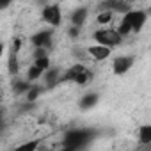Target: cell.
I'll return each instance as SVG.
<instances>
[{
  "label": "cell",
  "instance_id": "cell-14",
  "mask_svg": "<svg viewBox=\"0 0 151 151\" xmlns=\"http://www.w3.org/2000/svg\"><path fill=\"white\" fill-rule=\"evenodd\" d=\"M43 91H45V86H30V89L25 93V96H27V101L29 103H36L37 100H39V96L43 94Z\"/></svg>",
  "mask_w": 151,
  "mask_h": 151
},
{
  "label": "cell",
  "instance_id": "cell-23",
  "mask_svg": "<svg viewBox=\"0 0 151 151\" xmlns=\"http://www.w3.org/2000/svg\"><path fill=\"white\" fill-rule=\"evenodd\" d=\"M22 45H23L22 37H14V39H13V48H11V50L18 53V52H20V48H22Z\"/></svg>",
  "mask_w": 151,
  "mask_h": 151
},
{
  "label": "cell",
  "instance_id": "cell-25",
  "mask_svg": "<svg viewBox=\"0 0 151 151\" xmlns=\"http://www.w3.org/2000/svg\"><path fill=\"white\" fill-rule=\"evenodd\" d=\"M11 4H13V0H0V11L6 9V7H9Z\"/></svg>",
  "mask_w": 151,
  "mask_h": 151
},
{
  "label": "cell",
  "instance_id": "cell-24",
  "mask_svg": "<svg viewBox=\"0 0 151 151\" xmlns=\"http://www.w3.org/2000/svg\"><path fill=\"white\" fill-rule=\"evenodd\" d=\"M45 55H48V50H46V48H36V50H34V59L45 57Z\"/></svg>",
  "mask_w": 151,
  "mask_h": 151
},
{
  "label": "cell",
  "instance_id": "cell-11",
  "mask_svg": "<svg viewBox=\"0 0 151 151\" xmlns=\"http://www.w3.org/2000/svg\"><path fill=\"white\" fill-rule=\"evenodd\" d=\"M7 73L11 75V77H16V75L20 73V60H18V53L11 50L9 53V59H7Z\"/></svg>",
  "mask_w": 151,
  "mask_h": 151
},
{
  "label": "cell",
  "instance_id": "cell-4",
  "mask_svg": "<svg viewBox=\"0 0 151 151\" xmlns=\"http://www.w3.org/2000/svg\"><path fill=\"white\" fill-rule=\"evenodd\" d=\"M123 18L130 23L132 27V32H140L147 22V13L142 11V9H130L123 14Z\"/></svg>",
  "mask_w": 151,
  "mask_h": 151
},
{
  "label": "cell",
  "instance_id": "cell-7",
  "mask_svg": "<svg viewBox=\"0 0 151 151\" xmlns=\"http://www.w3.org/2000/svg\"><path fill=\"white\" fill-rule=\"evenodd\" d=\"M87 53H89V57L91 59H94V60H105V59H109L110 57V53H112V48H109V46H103V45H93V46H89L87 48Z\"/></svg>",
  "mask_w": 151,
  "mask_h": 151
},
{
  "label": "cell",
  "instance_id": "cell-13",
  "mask_svg": "<svg viewBox=\"0 0 151 151\" xmlns=\"http://www.w3.org/2000/svg\"><path fill=\"white\" fill-rule=\"evenodd\" d=\"M84 68H86V66H82V64H75V66H71V68L62 75V77L59 78V82H73V78L77 77V75H78Z\"/></svg>",
  "mask_w": 151,
  "mask_h": 151
},
{
  "label": "cell",
  "instance_id": "cell-5",
  "mask_svg": "<svg viewBox=\"0 0 151 151\" xmlns=\"http://www.w3.org/2000/svg\"><path fill=\"white\" fill-rule=\"evenodd\" d=\"M133 62H135V57H132V55H119V57H116L114 62H112V71H114V75H117V77L126 75V73L132 69Z\"/></svg>",
  "mask_w": 151,
  "mask_h": 151
},
{
  "label": "cell",
  "instance_id": "cell-6",
  "mask_svg": "<svg viewBox=\"0 0 151 151\" xmlns=\"http://www.w3.org/2000/svg\"><path fill=\"white\" fill-rule=\"evenodd\" d=\"M52 30H39L36 34L30 36V43L34 45V48H52Z\"/></svg>",
  "mask_w": 151,
  "mask_h": 151
},
{
  "label": "cell",
  "instance_id": "cell-21",
  "mask_svg": "<svg viewBox=\"0 0 151 151\" xmlns=\"http://www.w3.org/2000/svg\"><path fill=\"white\" fill-rule=\"evenodd\" d=\"M37 146H39L37 140H30V142H23V144H20L18 149H37Z\"/></svg>",
  "mask_w": 151,
  "mask_h": 151
},
{
  "label": "cell",
  "instance_id": "cell-26",
  "mask_svg": "<svg viewBox=\"0 0 151 151\" xmlns=\"http://www.w3.org/2000/svg\"><path fill=\"white\" fill-rule=\"evenodd\" d=\"M4 52H6V46H4V43H2V41H0V57L4 55Z\"/></svg>",
  "mask_w": 151,
  "mask_h": 151
},
{
  "label": "cell",
  "instance_id": "cell-16",
  "mask_svg": "<svg viewBox=\"0 0 151 151\" xmlns=\"http://www.w3.org/2000/svg\"><path fill=\"white\" fill-rule=\"evenodd\" d=\"M139 142L140 144H151V124H142L139 128Z\"/></svg>",
  "mask_w": 151,
  "mask_h": 151
},
{
  "label": "cell",
  "instance_id": "cell-17",
  "mask_svg": "<svg viewBox=\"0 0 151 151\" xmlns=\"http://www.w3.org/2000/svg\"><path fill=\"white\" fill-rule=\"evenodd\" d=\"M43 69L39 68V66H36L34 62H32V66L29 68V71H27V80L29 82H36V80H41V77H43Z\"/></svg>",
  "mask_w": 151,
  "mask_h": 151
},
{
  "label": "cell",
  "instance_id": "cell-15",
  "mask_svg": "<svg viewBox=\"0 0 151 151\" xmlns=\"http://www.w3.org/2000/svg\"><path fill=\"white\" fill-rule=\"evenodd\" d=\"M30 86H32V82H29V80H13V93L14 94H25L29 89H30Z\"/></svg>",
  "mask_w": 151,
  "mask_h": 151
},
{
  "label": "cell",
  "instance_id": "cell-12",
  "mask_svg": "<svg viewBox=\"0 0 151 151\" xmlns=\"http://www.w3.org/2000/svg\"><path fill=\"white\" fill-rule=\"evenodd\" d=\"M93 77H94L93 71H91V69H87V68H84V69L77 75V77L73 78V82L77 84V86H87V84H91Z\"/></svg>",
  "mask_w": 151,
  "mask_h": 151
},
{
  "label": "cell",
  "instance_id": "cell-8",
  "mask_svg": "<svg viewBox=\"0 0 151 151\" xmlns=\"http://www.w3.org/2000/svg\"><path fill=\"white\" fill-rule=\"evenodd\" d=\"M41 78H45V89H52V87H55L57 84H59V78H60V69L59 68H48L45 73H43V77Z\"/></svg>",
  "mask_w": 151,
  "mask_h": 151
},
{
  "label": "cell",
  "instance_id": "cell-9",
  "mask_svg": "<svg viewBox=\"0 0 151 151\" xmlns=\"http://www.w3.org/2000/svg\"><path fill=\"white\" fill-rule=\"evenodd\" d=\"M87 16H89V11H87V7H77V9H75V11L71 13V16H69V22H71V25H75V27H80V29H82V25L86 23Z\"/></svg>",
  "mask_w": 151,
  "mask_h": 151
},
{
  "label": "cell",
  "instance_id": "cell-1",
  "mask_svg": "<svg viewBox=\"0 0 151 151\" xmlns=\"http://www.w3.org/2000/svg\"><path fill=\"white\" fill-rule=\"evenodd\" d=\"M94 139V132L93 130H86V128H73L69 132H66L62 146L66 149H82L86 147L91 140Z\"/></svg>",
  "mask_w": 151,
  "mask_h": 151
},
{
  "label": "cell",
  "instance_id": "cell-10",
  "mask_svg": "<svg viewBox=\"0 0 151 151\" xmlns=\"http://www.w3.org/2000/svg\"><path fill=\"white\" fill-rule=\"evenodd\" d=\"M98 101H100V94L98 93H87V94H84L80 98L78 105H80L82 110H91V109H94L98 105Z\"/></svg>",
  "mask_w": 151,
  "mask_h": 151
},
{
  "label": "cell",
  "instance_id": "cell-22",
  "mask_svg": "<svg viewBox=\"0 0 151 151\" xmlns=\"http://www.w3.org/2000/svg\"><path fill=\"white\" fill-rule=\"evenodd\" d=\"M68 34H69V37H71V39H77V37L80 36V27L69 25V29H68Z\"/></svg>",
  "mask_w": 151,
  "mask_h": 151
},
{
  "label": "cell",
  "instance_id": "cell-18",
  "mask_svg": "<svg viewBox=\"0 0 151 151\" xmlns=\"http://www.w3.org/2000/svg\"><path fill=\"white\" fill-rule=\"evenodd\" d=\"M34 64L39 66L43 71H46V69L52 66V62H50V55H45V57H37V59H34Z\"/></svg>",
  "mask_w": 151,
  "mask_h": 151
},
{
  "label": "cell",
  "instance_id": "cell-3",
  "mask_svg": "<svg viewBox=\"0 0 151 151\" xmlns=\"http://www.w3.org/2000/svg\"><path fill=\"white\" fill-rule=\"evenodd\" d=\"M41 18L50 27H59L62 22V11L59 4H45L41 7Z\"/></svg>",
  "mask_w": 151,
  "mask_h": 151
},
{
  "label": "cell",
  "instance_id": "cell-27",
  "mask_svg": "<svg viewBox=\"0 0 151 151\" xmlns=\"http://www.w3.org/2000/svg\"><path fill=\"white\" fill-rule=\"evenodd\" d=\"M2 119H4V109L0 107V121H2Z\"/></svg>",
  "mask_w": 151,
  "mask_h": 151
},
{
  "label": "cell",
  "instance_id": "cell-20",
  "mask_svg": "<svg viewBox=\"0 0 151 151\" xmlns=\"http://www.w3.org/2000/svg\"><path fill=\"white\" fill-rule=\"evenodd\" d=\"M116 30H117V32H119V34H121V36L124 37V36H128V34L132 32V27H130V23H128V22H126L124 18H123V20L119 22V27H117Z\"/></svg>",
  "mask_w": 151,
  "mask_h": 151
},
{
  "label": "cell",
  "instance_id": "cell-2",
  "mask_svg": "<svg viewBox=\"0 0 151 151\" xmlns=\"http://www.w3.org/2000/svg\"><path fill=\"white\" fill-rule=\"evenodd\" d=\"M93 37L98 45H103V46H109V48L119 46L121 41H123V36L116 29H100L93 34Z\"/></svg>",
  "mask_w": 151,
  "mask_h": 151
},
{
  "label": "cell",
  "instance_id": "cell-19",
  "mask_svg": "<svg viewBox=\"0 0 151 151\" xmlns=\"http://www.w3.org/2000/svg\"><path fill=\"white\" fill-rule=\"evenodd\" d=\"M112 16H114L112 11H100V14H98V23H101V25L110 23V22H112Z\"/></svg>",
  "mask_w": 151,
  "mask_h": 151
}]
</instances>
